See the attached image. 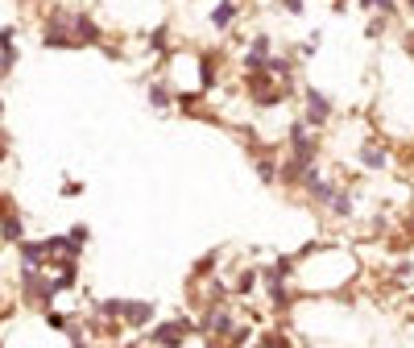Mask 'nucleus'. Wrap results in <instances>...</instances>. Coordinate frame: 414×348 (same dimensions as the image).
<instances>
[{
	"label": "nucleus",
	"instance_id": "1",
	"mask_svg": "<svg viewBox=\"0 0 414 348\" xmlns=\"http://www.w3.org/2000/svg\"><path fill=\"white\" fill-rule=\"evenodd\" d=\"M191 336H199V323L178 315V320H162L149 327V344L153 348H183Z\"/></svg>",
	"mask_w": 414,
	"mask_h": 348
},
{
	"label": "nucleus",
	"instance_id": "2",
	"mask_svg": "<svg viewBox=\"0 0 414 348\" xmlns=\"http://www.w3.org/2000/svg\"><path fill=\"white\" fill-rule=\"evenodd\" d=\"M232 332H236V320H232L228 307H203V315H199V336H207V340H228Z\"/></svg>",
	"mask_w": 414,
	"mask_h": 348
},
{
	"label": "nucleus",
	"instance_id": "3",
	"mask_svg": "<svg viewBox=\"0 0 414 348\" xmlns=\"http://www.w3.org/2000/svg\"><path fill=\"white\" fill-rule=\"evenodd\" d=\"M332 112H336V104L323 96L319 87L303 92V121H307V129H323V124L332 121Z\"/></svg>",
	"mask_w": 414,
	"mask_h": 348
},
{
	"label": "nucleus",
	"instance_id": "4",
	"mask_svg": "<svg viewBox=\"0 0 414 348\" xmlns=\"http://www.w3.org/2000/svg\"><path fill=\"white\" fill-rule=\"evenodd\" d=\"M286 137H290V153H294V158H303L307 166H315V158H319V137L311 133V129H307V121H294Z\"/></svg>",
	"mask_w": 414,
	"mask_h": 348
},
{
	"label": "nucleus",
	"instance_id": "5",
	"mask_svg": "<svg viewBox=\"0 0 414 348\" xmlns=\"http://www.w3.org/2000/svg\"><path fill=\"white\" fill-rule=\"evenodd\" d=\"M153 315H158V311H153V303H146V298H129V307H124V327H133V332H141V327H153Z\"/></svg>",
	"mask_w": 414,
	"mask_h": 348
},
{
	"label": "nucleus",
	"instance_id": "6",
	"mask_svg": "<svg viewBox=\"0 0 414 348\" xmlns=\"http://www.w3.org/2000/svg\"><path fill=\"white\" fill-rule=\"evenodd\" d=\"M266 295H269V307H273L278 315H286V311L294 307V298H298L290 290V282H273V286H266Z\"/></svg>",
	"mask_w": 414,
	"mask_h": 348
},
{
	"label": "nucleus",
	"instance_id": "7",
	"mask_svg": "<svg viewBox=\"0 0 414 348\" xmlns=\"http://www.w3.org/2000/svg\"><path fill=\"white\" fill-rule=\"evenodd\" d=\"M0 241H9V245H21L25 241V220L17 212H9V216L0 220Z\"/></svg>",
	"mask_w": 414,
	"mask_h": 348
},
{
	"label": "nucleus",
	"instance_id": "8",
	"mask_svg": "<svg viewBox=\"0 0 414 348\" xmlns=\"http://www.w3.org/2000/svg\"><path fill=\"white\" fill-rule=\"evenodd\" d=\"M253 166H257V178H261L266 187H273V183H282V162H273L269 153H257V162H253Z\"/></svg>",
	"mask_w": 414,
	"mask_h": 348
},
{
	"label": "nucleus",
	"instance_id": "9",
	"mask_svg": "<svg viewBox=\"0 0 414 348\" xmlns=\"http://www.w3.org/2000/svg\"><path fill=\"white\" fill-rule=\"evenodd\" d=\"M361 166H365V170H386V166H390V158H386V149H381V146L365 141V146H361Z\"/></svg>",
	"mask_w": 414,
	"mask_h": 348
},
{
	"label": "nucleus",
	"instance_id": "10",
	"mask_svg": "<svg viewBox=\"0 0 414 348\" xmlns=\"http://www.w3.org/2000/svg\"><path fill=\"white\" fill-rule=\"evenodd\" d=\"M174 96H178V92H170V83H162V79H158V83H149V104H153L158 112L174 108Z\"/></svg>",
	"mask_w": 414,
	"mask_h": 348
},
{
	"label": "nucleus",
	"instance_id": "11",
	"mask_svg": "<svg viewBox=\"0 0 414 348\" xmlns=\"http://www.w3.org/2000/svg\"><path fill=\"white\" fill-rule=\"evenodd\" d=\"M216 87V54H199V92L207 96Z\"/></svg>",
	"mask_w": 414,
	"mask_h": 348
},
{
	"label": "nucleus",
	"instance_id": "12",
	"mask_svg": "<svg viewBox=\"0 0 414 348\" xmlns=\"http://www.w3.org/2000/svg\"><path fill=\"white\" fill-rule=\"evenodd\" d=\"M257 282H261V270H241L236 278H232V295H236V298H249Z\"/></svg>",
	"mask_w": 414,
	"mask_h": 348
},
{
	"label": "nucleus",
	"instance_id": "13",
	"mask_svg": "<svg viewBox=\"0 0 414 348\" xmlns=\"http://www.w3.org/2000/svg\"><path fill=\"white\" fill-rule=\"evenodd\" d=\"M124 307H129V298H99V303H96L99 320H112V323L124 320Z\"/></svg>",
	"mask_w": 414,
	"mask_h": 348
},
{
	"label": "nucleus",
	"instance_id": "14",
	"mask_svg": "<svg viewBox=\"0 0 414 348\" xmlns=\"http://www.w3.org/2000/svg\"><path fill=\"white\" fill-rule=\"evenodd\" d=\"M216 266H219V249H212V253H203V257H199L195 261V270H191V278H212V273H216Z\"/></svg>",
	"mask_w": 414,
	"mask_h": 348
},
{
	"label": "nucleus",
	"instance_id": "15",
	"mask_svg": "<svg viewBox=\"0 0 414 348\" xmlns=\"http://www.w3.org/2000/svg\"><path fill=\"white\" fill-rule=\"evenodd\" d=\"M352 207H356V203H352V191H336V199H332V207H327V212H332V216H340V220H348V216H352Z\"/></svg>",
	"mask_w": 414,
	"mask_h": 348
},
{
	"label": "nucleus",
	"instance_id": "16",
	"mask_svg": "<svg viewBox=\"0 0 414 348\" xmlns=\"http://www.w3.org/2000/svg\"><path fill=\"white\" fill-rule=\"evenodd\" d=\"M232 17H236V4H232V0H224V4H216V13H212V25H216V29H228Z\"/></svg>",
	"mask_w": 414,
	"mask_h": 348
},
{
	"label": "nucleus",
	"instance_id": "17",
	"mask_svg": "<svg viewBox=\"0 0 414 348\" xmlns=\"http://www.w3.org/2000/svg\"><path fill=\"white\" fill-rule=\"evenodd\" d=\"M261 348H294L286 336H282V327H269V332H261V340H257Z\"/></svg>",
	"mask_w": 414,
	"mask_h": 348
},
{
	"label": "nucleus",
	"instance_id": "18",
	"mask_svg": "<svg viewBox=\"0 0 414 348\" xmlns=\"http://www.w3.org/2000/svg\"><path fill=\"white\" fill-rule=\"evenodd\" d=\"M67 236H71V245H79V249H83V245H87V236H92V232H87V224H75V228L67 232Z\"/></svg>",
	"mask_w": 414,
	"mask_h": 348
},
{
	"label": "nucleus",
	"instance_id": "19",
	"mask_svg": "<svg viewBox=\"0 0 414 348\" xmlns=\"http://www.w3.org/2000/svg\"><path fill=\"white\" fill-rule=\"evenodd\" d=\"M62 195H67V199L83 195V183H75V178H67V183H62Z\"/></svg>",
	"mask_w": 414,
	"mask_h": 348
},
{
	"label": "nucleus",
	"instance_id": "20",
	"mask_svg": "<svg viewBox=\"0 0 414 348\" xmlns=\"http://www.w3.org/2000/svg\"><path fill=\"white\" fill-rule=\"evenodd\" d=\"M365 9H381V13H393V0H361Z\"/></svg>",
	"mask_w": 414,
	"mask_h": 348
},
{
	"label": "nucleus",
	"instance_id": "21",
	"mask_svg": "<svg viewBox=\"0 0 414 348\" xmlns=\"http://www.w3.org/2000/svg\"><path fill=\"white\" fill-rule=\"evenodd\" d=\"M381 25H386V21H381V17H373V21H369V29H365V33H369V38H377V33H381Z\"/></svg>",
	"mask_w": 414,
	"mask_h": 348
},
{
	"label": "nucleus",
	"instance_id": "22",
	"mask_svg": "<svg viewBox=\"0 0 414 348\" xmlns=\"http://www.w3.org/2000/svg\"><path fill=\"white\" fill-rule=\"evenodd\" d=\"M286 4V13H303V0H282Z\"/></svg>",
	"mask_w": 414,
	"mask_h": 348
},
{
	"label": "nucleus",
	"instance_id": "23",
	"mask_svg": "<svg viewBox=\"0 0 414 348\" xmlns=\"http://www.w3.org/2000/svg\"><path fill=\"white\" fill-rule=\"evenodd\" d=\"M4 162H9V141L0 137V166H4Z\"/></svg>",
	"mask_w": 414,
	"mask_h": 348
},
{
	"label": "nucleus",
	"instance_id": "24",
	"mask_svg": "<svg viewBox=\"0 0 414 348\" xmlns=\"http://www.w3.org/2000/svg\"><path fill=\"white\" fill-rule=\"evenodd\" d=\"M406 236H410V241H414V216H410V220H406Z\"/></svg>",
	"mask_w": 414,
	"mask_h": 348
},
{
	"label": "nucleus",
	"instance_id": "25",
	"mask_svg": "<svg viewBox=\"0 0 414 348\" xmlns=\"http://www.w3.org/2000/svg\"><path fill=\"white\" fill-rule=\"evenodd\" d=\"M249 348H261V344H249Z\"/></svg>",
	"mask_w": 414,
	"mask_h": 348
},
{
	"label": "nucleus",
	"instance_id": "26",
	"mask_svg": "<svg viewBox=\"0 0 414 348\" xmlns=\"http://www.w3.org/2000/svg\"><path fill=\"white\" fill-rule=\"evenodd\" d=\"M410 9H414V0H410Z\"/></svg>",
	"mask_w": 414,
	"mask_h": 348
}]
</instances>
